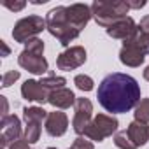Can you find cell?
<instances>
[{"instance_id": "33", "label": "cell", "mask_w": 149, "mask_h": 149, "mask_svg": "<svg viewBox=\"0 0 149 149\" xmlns=\"http://www.w3.org/2000/svg\"><path fill=\"white\" fill-rule=\"evenodd\" d=\"M144 79H146V81H149V65L144 68Z\"/></svg>"}, {"instance_id": "35", "label": "cell", "mask_w": 149, "mask_h": 149, "mask_svg": "<svg viewBox=\"0 0 149 149\" xmlns=\"http://www.w3.org/2000/svg\"><path fill=\"white\" fill-rule=\"evenodd\" d=\"M46 149H56V147H46Z\"/></svg>"}, {"instance_id": "31", "label": "cell", "mask_w": 149, "mask_h": 149, "mask_svg": "<svg viewBox=\"0 0 149 149\" xmlns=\"http://www.w3.org/2000/svg\"><path fill=\"white\" fill-rule=\"evenodd\" d=\"M0 100H2V105H4L2 118H6V116H9V114H7V112H9V104H7V98H6V97H0Z\"/></svg>"}, {"instance_id": "15", "label": "cell", "mask_w": 149, "mask_h": 149, "mask_svg": "<svg viewBox=\"0 0 149 149\" xmlns=\"http://www.w3.org/2000/svg\"><path fill=\"white\" fill-rule=\"evenodd\" d=\"M126 133H128V137L132 139V142L135 144L137 149L146 146L147 140H149V126L146 123H140V121H132L126 126Z\"/></svg>"}, {"instance_id": "24", "label": "cell", "mask_w": 149, "mask_h": 149, "mask_svg": "<svg viewBox=\"0 0 149 149\" xmlns=\"http://www.w3.org/2000/svg\"><path fill=\"white\" fill-rule=\"evenodd\" d=\"M19 70H9V72H6L4 76H2V88H9V86H13L18 79H19Z\"/></svg>"}, {"instance_id": "2", "label": "cell", "mask_w": 149, "mask_h": 149, "mask_svg": "<svg viewBox=\"0 0 149 149\" xmlns=\"http://www.w3.org/2000/svg\"><path fill=\"white\" fill-rule=\"evenodd\" d=\"M46 23H47V32L56 37L60 40L61 46H70L72 40H76L79 37V30L74 28L68 21V13L65 6H58L53 7L47 14H46Z\"/></svg>"}, {"instance_id": "8", "label": "cell", "mask_w": 149, "mask_h": 149, "mask_svg": "<svg viewBox=\"0 0 149 149\" xmlns=\"http://www.w3.org/2000/svg\"><path fill=\"white\" fill-rule=\"evenodd\" d=\"M0 126H2V135H0V147L2 149L9 147L13 142L21 139V121L18 116L9 114V116L2 118Z\"/></svg>"}, {"instance_id": "22", "label": "cell", "mask_w": 149, "mask_h": 149, "mask_svg": "<svg viewBox=\"0 0 149 149\" xmlns=\"http://www.w3.org/2000/svg\"><path fill=\"white\" fill-rule=\"evenodd\" d=\"M74 111H76V114H91L93 112V104L84 97H77Z\"/></svg>"}, {"instance_id": "23", "label": "cell", "mask_w": 149, "mask_h": 149, "mask_svg": "<svg viewBox=\"0 0 149 149\" xmlns=\"http://www.w3.org/2000/svg\"><path fill=\"white\" fill-rule=\"evenodd\" d=\"M25 49L26 51H32V53H40L44 54V40L35 37V39H30L26 44H25Z\"/></svg>"}, {"instance_id": "12", "label": "cell", "mask_w": 149, "mask_h": 149, "mask_svg": "<svg viewBox=\"0 0 149 149\" xmlns=\"http://www.w3.org/2000/svg\"><path fill=\"white\" fill-rule=\"evenodd\" d=\"M49 90H46L39 81L35 79H26L21 84V97L28 102H39V104H46L49 102Z\"/></svg>"}, {"instance_id": "6", "label": "cell", "mask_w": 149, "mask_h": 149, "mask_svg": "<svg viewBox=\"0 0 149 149\" xmlns=\"http://www.w3.org/2000/svg\"><path fill=\"white\" fill-rule=\"evenodd\" d=\"M86 60H88V54H86V49L83 46H70L63 53L58 54L56 67L63 72H70V70H76L81 65H84Z\"/></svg>"}, {"instance_id": "26", "label": "cell", "mask_w": 149, "mask_h": 149, "mask_svg": "<svg viewBox=\"0 0 149 149\" xmlns=\"http://www.w3.org/2000/svg\"><path fill=\"white\" fill-rule=\"evenodd\" d=\"M135 40L139 42L140 49H142L146 54H149V33H140V32H137Z\"/></svg>"}, {"instance_id": "5", "label": "cell", "mask_w": 149, "mask_h": 149, "mask_svg": "<svg viewBox=\"0 0 149 149\" xmlns=\"http://www.w3.org/2000/svg\"><path fill=\"white\" fill-rule=\"evenodd\" d=\"M118 126H119V121L114 118V116H109V114H97L91 121V125L86 128L84 135L86 139H90L91 142H104L107 137H111L112 133H118Z\"/></svg>"}, {"instance_id": "21", "label": "cell", "mask_w": 149, "mask_h": 149, "mask_svg": "<svg viewBox=\"0 0 149 149\" xmlns=\"http://www.w3.org/2000/svg\"><path fill=\"white\" fill-rule=\"evenodd\" d=\"M74 84H76L81 91H91L95 88V83L90 76H86V74H79V76L74 77Z\"/></svg>"}, {"instance_id": "30", "label": "cell", "mask_w": 149, "mask_h": 149, "mask_svg": "<svg viewBox=\"0 0 149 149\" xmlns=\"http://www.w3.org/2000/svg\"><path fill=\"white\" fill-rule=\"evenodd\" d=\"M126 4H128V7L130 9H142V7H146V0H126Z\"/></svg>"}, {"instance_id": "1", "label": "cell", "mask_w": 149, "mask_h": 149, "mask_svg": "<svg viewBox=\"0 0 149 149\" xmlns=\"http://www.w3.org/2000/svg\"><path fill=\"white\" fill-rule=\"evenodd\" d=\"M97 98L98 104L112 114H125L135 109L142 100L137 79L121 72H112L100 81Z\"/></svg>"}, {"instance_id": "20", "label": "cell", "mask_w": 149, "mask_h": 149, "mask_svg": "<svg viewBox=\"0 0 149 149\" xmlns=\"http://www.w3.org/2000/svg\"><path fill=\"white\" fill-rule=\"evenodd\" d=\"M114 144H116V147H119V149H137L135 144L132 142V139L128 137L126 130H121V132L114 133Z\"/></svg>"}, {"instance_id": "34", "label": "cell", "mask_w": 149, "mask_h": 149, "mask_svg": "<svg viewBox=\"0 0 149 149\" xmlns=\"http://www.w3.org/2000/svg\"><path fill=\"white\" fill-rule=\"evenodd\" d=\"M30 2H32V4H35V6H40V4H46L47 0H30Z\"/></svg>"}, {"instance_id": "13", "label": "cell", "mask_w": 149, "mask_h": 149, "mask_svg": "<svg viewBox=\"0 0 149 149\" xmlns=\"http://www.w3.org/2000/svg\"><path fill=\"white\" fill-rule=\"evenodd\" d=\"M44 128L47 135L51 137H61L68 130V118L61 111H53L47 114V119L44 121Z\"/></svg>"}, {"instance_id": "28", "label": "cell", "mask_w": 149, "mask_h": 149, "mask_svg": "<svg viewBox=\"0 0 149 149\" xmlns=\"http://www.w3.org/2000/svg\"><path fill=\"white\" fill-rule=\"evenodd\" d=\"M9 149H30V144L25 140V139H18L16 142H13L9 146Z\"/></svg>"}, {"instance_id": "9", "label": "cell", "mask_w": 149, "mask_h": 149, "mask_svg": "<svg viewBox=\"0 0 149 149\" xmlns=\"http://www.w3.org/2000/svg\"><path fill=\"white\" fill-rule=\"evenodd\" d=\"M146 60V53L140 49L139 42L135 40V37H132L130 40L123 42V47L119 51V61L126 67H140Z\"/></svg>"}, {"instance_id": "18", "label": "cell", "mask_w": 149, "mask_h": 149, "mask_svg": "<svg viewBox=\"0 0 149 149\" xmlns=\"http://www.w3.org/2000/svg\"><path fill=\"white\" fill-rule=\"evenodd\" d=\"M40 125L39 123H26V126H25V133H23V139L28 142V144H35V142H39V139H40Z\"/></svg>"}, {"instance_id": "32", "label": "cell", "mask_w": 149, "mask_h": 149, "mask_svg": "<svg viewBox=\"0 0 149 149\" xmlns=\"http://www.w3.org/2000/svg\"><path fill=\"white\" fill-rule=\"evenodd\" d=\"M0 46H2V51H4V56H7V54L11 53V49L7 47V44H6L4 40H0Z\"/></svg>"}, {"instance_id": "19", "label": "cell", "mask_w": 149, "mask_h": 149, "mask_svg": "<svg viewBox=\"0 0 149 149\" xmlns=\"http://www.w3.org/2000/svg\"><path fill=\"white\" fill-rule=\"evenodd\" d=\"M133 116H135V121H140V123H146V125L149 123V98H142L137 104Z\"/></svg>"}, {"instance_id": "4", "label": "cell", "mask_w": 149, "mask_h": 149, "mask_svg": "<svg viewBox=\"0 0 149 149\" xmlns=\"http://www.w3.org/2000/svg\"><path fill=\"white\" fill-rule=\"evenodd\" d=\"M44 30H47L46 19L37 16V14H32V16L21 18V19L16 21V25L13 28V39H14V42L26 44L30 39H35Z\"/></svg>"}, {"instance_id": "36", "label": "cell", "mask_w": 149, "mask_h": 149, "mask_svg": "<svg viewBox=\"0 0 149 149\" xmlns=\"http://www.w3.org/2000/svg\"><path fill=\"white\" fill-rule=\"evenodd\" d=\"M70 149H72V147H70Z\"/></svg>"}, {"instance_id": "3", "label": "cell", "mask_w": 149, "mask_h": 149, "mask_svg": "<svg viewBox=\"0 0 149 149\" xmlns=\"http://www.w3.org/2000/svg\"><path fill=\"white\" fill-rule=\"evenodd\" d=\"M130 7L125 0H112V2H105V0H95L91 4V14L97 25L104 26L105 30L118 23L119 19L126 18Z\"/></svg>"}, {"instance_id": "7", "label": "cell", "mask_w": 149, "mask_h": 149, "mask_svg": "<svg viewBox=\"0 0 149 149\" xmlns=\"http://www.w3.org/2000/svg\"><path fill=\"white\" fill-rule=\"evenodd\" d=\"M18 63L21 68L28 70L30 74H35V76H42V74L47 72L49 68V63L47 60L44 58V54L40 53H32V51H26L23 49L18 56Z\"/></svg>"}, {"instance_id": "17", "label": "cell", "mask_w": 149, "mask_h": 149, "mask_svg": "<svg viewBox=\"0 0 149 149\" xmlns=\"http://www.w3.org/2000/svg\"><path fill=\"white\" fill-rule=\"evenodd\" d=\"M46 90H49V91H54V90H60V88H65V84H67V79L65 77H61V76H56V74H49L47 77H44V79H40L39 81Z\"/></svg>"}, {"instance_id": "10", "label": "cell", "mask_w": 149, "mask_h": 149, "mask_svg": "<svg viewBox=\"0 0 149 149\" xmlns=\"http://www.w3.org/2000/svg\"><path fill=\"white\" fill-rule=\"evenodd\" d=\"M107 35L109 37H112V39H118V40H130L132 37H135L137 35V32H139V25L133 21V18H130V16H126V18H123V19H119L118 23H114L112 26H109L107 30Z\"/></svg>"}, {"instance_id": "16", "label": "cell", "mask_w": 149, "mask_h": 149, "mask_svg": "<svg viewBox=\"0 0 149 149\" xmlns=\"http://www.w3.org/2000/svg\"><path fill=\"white\" fill-rule=\"evenodd\" d=\"M47 111H44V107H25L23 109V119L25 123H39L42 125L47 119Z\"/></svg>"}, {"instance_id": "29", "label": "cell", "mask_w": 149, "mask_h": 149, "mask_svg": "<svg viewBox=\"0 0 149 149\" xmlns=\"http://www.w3.org/2000/svg\"><path fill=\"white\" fill-rule=\"evenodd\" d=\"M139 32H140V33H149V14L140 19V23H139Z\"/></svg>"}, {"instance_id": "11", "label": "cell", "mask_w": 149, "mask_h": 149, "mask_svg": "<svg viewBox=\"0 0 149 149\" xmlns=\"http://www.w3.org/2000/svg\"><path fill=\"white\" fill-rule=\"evenodd\" d=\"M68 13V21L74 28H77L79 32L83 28H86V25L90 23V19L93 18L91 14V6L88 4H70L67 7Z\"/></svg>"}, {"instance_id": "27", "label": "cell", "mask_w": 149, "mask_h": 149, "mask_svg": "<svg viewBox=\"0 0 149 149\" xmlns=\"http://www.w3.org/2000/svg\"><path fill=\"white\" fill-rule=\"evenodd\" d=\"M2 6H4L6 9L13 11V13H18V11H21V9H25L26 2H25V0H18V2H9V0H4Z\"/></svg>"}, {"instance_id": "25", "label": "cell", "mask_w": 149, "mask_h": 149, "mask_svg": "<svg viewBox=\"0 0 149 149\" xmlns=\"http://www.w3.org/2000/svg\"><path fill=\"white\" fill-rule=\"evenodd\" d=\"M72 149H95L93 142L86 137H77L76 140L72 142Z\"/></svg>"}, {"instance_id": "14", "label": "cell", "mask_w": 149, "mask_h": 149, "mask_svg": "<svg viewBox=\"0 0 149 149\" xmlns=\"http://www.w3.org/2000/svg\"><path fill=\"white\" fill-rule=\"evenodd\" d=\"M76 100H77V97L74 95L72 90L60 88V90H54V91L49 93V102L47 104H51L56 109H70V107L76 105Z\"/></svg>"}]
</instances>
